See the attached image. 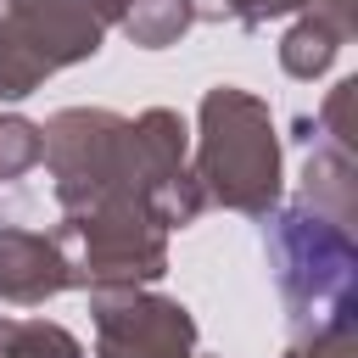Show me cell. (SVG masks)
<instances>
[{"label": "cell", "mask_w": 358, "mask_h": 358, "mask_svg": "<svg viewBox=\"0 0 358 358\" xmlns=\"http://www.w3.org/2000/svg\"><path fill=\"white\" fill-rule=\"evenodd\" d=\"M196 17H201L196 0H123L117 28H123L140 50H162V45H179V39L196 28Z\"/></svg>", "instance_id": "11"}, {"label": "cell", "mask_w": 358, "mask_h": 358, "mask_svg": "<svg viewBox=\"0 0 358 358\" xmlns=\"http://www.w3.org/2000/svg\"><path fill=\"white\" fill-rule=\"evenodd\" d=\"M224 17H235L241 28H263L268 22V0H218Z\"/></svg>", "instance_id": "16"}, {"label": "cell", "mask_w": 358, "mask_h": 358, "mask_svg": "<svg viewBox=\"0 0 358 358\" xmlns=\"http://www.w3.org/2000/svg\"><path fill=\"white\" fill-rule=\"evenodd\" d=\"M196 358H207V352H196Z\"/></svg>", "instance_id": "18"}, {"label": "cell", "mask_w": 358, "mask_h": 358, "mask_svg": "<svg viewBox=\"0 0 358 358\" xmlns=\"http://www.w3.org/2000/svg\"><path fill=\"white\" fill-rule=\"evenodd\" d=\"M352 28H358V0H313V6H302V17L280 39V67L291 78L313 84L341 56V45L352 39Z\"/></svg>", "instance_id": "9"}, {"label": "cell", "mask_w": 358, "mask_h": 358, "mask_svg": "<svg viewBox=\"0 0 358 358\" xmlns=\"http://www.w3.org/2000/svg\"><path fill=\"white\" fill-rule=\"evenodd\" d=\"M50 235H56L78 291L151 285L168 274V229L151 218V207L134 190H117L78 213H62V224Z\"/></svg>", "instance_id": "3"}, {"label": "cell", "mask_w": 358, "mask_h": 358, "mask_svg": "<svg viewBox=\"0 0 358 358\" xmlns=\"http://www.w3.org/2000/svg\"><path fill=\"white\" fill-rule=\"evenodd\" d=\"M0 358H84L78 336L50 319H6L0 313Z\"/></svg>", "instance_id": "12"}, {"label": "cell", "mask_w": 358, "mask_h": 358, "mask_svg": "<svg viewBox=\"0 0 358 358\" xmlns=\"http://www.w3.org/2000/svg\"><path fill=\"white\" fill-rule=\"evenodd\" d=\"M196 179L207 201L263 218L280 201V134L268 101L241 84H213L196 112Z\"/></svg>", "instance_id": "2"}, {"label": "cell", "mask_w": 358, "mask_h": 358, "mask_svg": "<svg viewBox=\"0 0 358 358\" xmlns=\"http://www.w3.org/2000/svg\"><path fill=\"white\" fill-rule=\"evenodd\" d=\"M285 358H358V324H324V330H302Z\"/></svg>", "instance_id": "15"}, {"label": "cell", "mask_w": 358, "mask_h": 358, "mask_svg": "<svg viewBox=\"0 0 358 358\" xmlns=\"http://www.w3.org/2000/svg\"><path fill=\"white\" fill-rule=\"evenodd\" d=\"M123 0H11L0 11V101L34 95L50 73L90 62Z\"/></svg>", "instance_id": "4"}, {"label": "cell", "mask_w": 358, "mask_h": 358, "mask_svg": "<svg viewBox=\"0 0 358 358\" xmlns=\"http://www.w3.org/2000/svg\"><path fill=\"white\" fill-rule=\"evenodd\" d=\"M45 129V168H50V190L62 213H78L101 196L134 190V145H129V117L106 112V106H67L56 112ZM145 201V196H140Z\"/></svg>", "instance_id": "5"}, {"label": "cell", "mask_w": 358, "mask_h": 358, "mask_svg": "<svg viewBox=\"0 0 358 358\" xmlns=\"http://www.w3.org/2000/svg\"><path fill=\"white\" fill-rule=\"evenodd\" d=\"M263 246H268V268L280 285V302L302 330H324V324H358V246L347 235V224L313 213V207H268L263 213Z\"/></svg>", "instance_id": "1"}, {"label": "cell", "mask_w": 358, "mask_h": 358, "mask_svg": "<svg viewBox=\"0 0 358 358\" xmlns=\"http://www.w3.org/2000/svg\"><path fill=\"white\" fill-rule=\"evenodd\" d=\"M39 157H45V129L22 112H0V185L39 168Z\"/></svg>", "instance_id": "13"}, {"label": "cell", "mask_w": 358, "mask_h": 358, "mask_svg": "<svg viewBox=\"0 0 358 358\" xmlns=\"http://www.w3.org/2000/svg\"><path fill=\"white\" fill-rule=\"evenodd\" d=\"M352 112H358V78H341L330 95H324V106H319V134H324V145H336V151H352V134H358V123H352Z\"/></svg>", "instance_id": "14"}, {"label": "cell", "mask_w": 358, "mask_h": 358, "mask_svg": "<svg viewBox=\"0 0 358 358\" xmlns=\"http://www.w3.org/2000/svg\"><path fill=\"white\" fill-rule=\"evenodd\" d=\"M62 291H73V274H67V257H62L56 235L0 224V302L39 308Z\"/></svg>", "instance_id": "8"}, {"label": "cell", "mask_w": 358, "mask_h": 358, "mask_svg": "<svg viewBox=\"0 0 358 358\" xmlns=\"http://www.w3.org/2000/svg\"><path fill=\"white\" fill-rule=\"evenodd\" d=\"M302 6H313V0H268V17H285V11H302Z\"/></svg>", "instance_id": "17"}, {"label": "cell", "mask_w": 358, "mask_h": 358, "mask_svg": "<svg viewBox=\"0 0 358 358\" xmlns=\"http://www.w3.org/2000/svg\"><path fill=\"white\" fill-rule=\"evenodd\" d=\"M129 145H134V185L162 229H185L207 213V190L190 168V129L179 112L151 106L129 117Z\"/></svg>", "instance_id": "7"}, {"label": "cell", "mask_w": 358, "mask_h": 358, "mask_svg": "<svg viewBox=\"0 0 358 358\" xmlns=\"http://www.w3.org/2000/svg\"><path fill=\"white\" fill-rule=\"evenodd\" d=\"M302 207L336 218V224H352L358 213V168H352V151H336V145H319L302 168Z\"/></svg>", "instance_id": "10"}, {"label": "cell", "mask_w": 358, "mask_h": 358, "mask_svg": "<svg viewBox=\"0 0 358 358\" xmlns=\"http://www.w3.org/2000/svg\"><path fill=\"white\" fill-rule=\"evenodd\" d=\"M95 358H196V319L179 296L145 285L90 291Z\"/></svg>", "instance_id": "6"}]
</instances>
